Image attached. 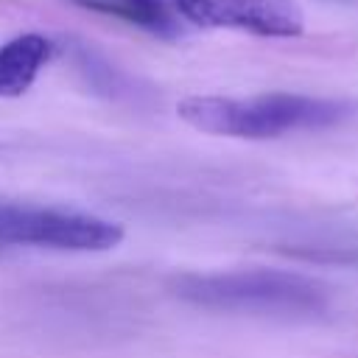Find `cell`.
Here are the masks:
<instances>
[{
    "mask_svg": "<svg viewBox=\"0 0 358 358\" xmlns=\"http://www.w3.org/2000/svg\"><path fill=\"white\" fill-rule=\"evenodd\" d=\"M179 117L207 134L268 140L291 131H316L350 120L358 106L341 98H316L299 92H263L252 98L190 95L176 106Z\"/></svg>",
    "mask_w": 358,
    "mask_h": 358,
    "instance_id": "6da1fadb",
    "label": "cell"
},
{
    "mask_svg": "<svg viewBox=\"0 0 358 358\" xmlns=\"http://www.w3.org/2000/svg\"><path fill=\"white\" fill-rule=\"evenodd\" d=\"M173 294L204 310L252 313V316H319L330 305L327 288L296 271L241 268L213 274H182Z\"/></svg>",
    "mask_w": 358,
    "mask_h": 358,
    "instance_id": "7a4b0ae2",
    "label": "cell"
},
{
    "mask_svg": "<svg viewBox=\"0 0 358 358\" xmlns=\"http://www.w3.org/2000/svg\"><path fill=\"white\" fill-rule=\"evenodd\" d=\"M173 8L199 28H229L271 39H288L305 31L296 0H173Z\"/></svg>",
    "mask_w": 358,
    "mask_h": 358,
    "instance_id": "3957f363",
    "label": "cell"
},
{
    "mask_svg": "<svg viewBox=\"0 0 358 358\" xmlns=\"http://www.w3.org/2000/svg\"><path fill=\"white\" fill-rule=\"evenodd\" d=\"M53 42L42 34H17L0 45V98H20L48 64Z\"/></svg>",
    "mask_w": 358,
    "mask_h": 358,
    "instance_id": "277c9868",
    "label": "cell"
},
{
    "mask_svg": "<svg viewBox=\"0 0 358 358\" xmlns=\"http://www.w3.org/2000/svg\"><path fill=\"white\" fill-rule=\"evenodd\" d=\"M81 8L98 11V14H112L120 17L131 25L145 28L154 36H176V20L165 8L162 0H70Z\"/></svg>",
    "mask_w": 358,
    "mask_h": 358,
    "instance_id": "5b68a950",
    "label": "cell"
}]
</instances>
